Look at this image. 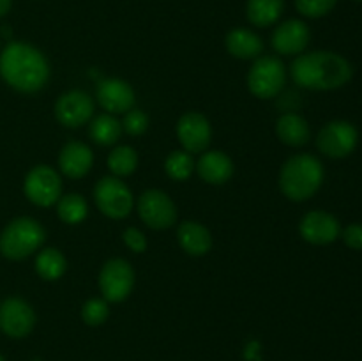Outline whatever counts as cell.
Segmentation results:
<instances>
[{"label":"cell","mask_w":362,"mask_h":361,"mask_svg":"<svg viewBox=\"0 0 362 361\" xmlns=\"http://www.w3.org/2000/svg\"><path fill=\"white\" fill-rule=\"evenodd\" d=\"M293 81L311 91H332L352 80L349 60L334 52H311L299 55L290 67Z\"/></svg>","instance_id":"6da1fadb"},{"label":"cell","mask_w":362,"mask_h":361,"mask_svg":"<svg viewBox=\"0 0 362 361\" xmlns=\"http://www.w3.org/2000/svg\"><path fill=\"white\" fill-rule=\"evenodd\" d=\"M0 76L20 92L41 91L49 78L45 55L27 42H11L0 53Z\"/></svg>","instance_id":"7a4b0ae2"},{"label":"cell","mask_w":362,"mask_h":361,"mask_svg":"<svg viewBox=\"0 0 362 361\" xmlns=\"http://www.w3.org/2000/svg\"><path fill=\"white\" fill-rule=\"evenodd\" d=\"M324 183V166L315 156L297 154L283 165L279 188L286 198L303 202L313 197Z\"/></svg>","instance_id":"3957f363"},{"label":"cell","mask_w":362,"mask_h":361,"mask_svg":"<svg viewBox=\"0 0 362 361\" xmlns=\"http://www.w3.org/2000/svg\"><path fill=\"white\" fill-rule=\"evenodd\" d=\"M46 239L45 229L32 218L13 219L0 234V253L11 260H21L39 250Z\"/></svg>","instance_id":"277c9868"},{"label":"cell","mask_w":362,"mask_h":361,"mask_svg":"<svg viewBox=\"0 0 362 361\" xmlns=\"http://www.w3.org/2000/svg\"><path fill=\"white\" fill-rule=\"evenodd\" d=\"M285 64L278 57H260L247 73V87L260 99L276 98L285 87Z\"/></svg>","instance_id":"5b68a950"},{"label":"cell","mask_w":362,"mask_h":361,"mask_svg":"<svg viewBox=\"0 0 362 361\" xmlns=\"http://www.w3.org/2000/svg\"><path fill=\"white\" fill-rule=\"evenodd\" d=\"M94 198L99 211L108 218H126L134 205L129 188L117 177H103L94 188Z\"/></svg>","instance_id":"8992f818"},{"label":"cell","mask_w":362,"mask_h":361,"mask_svg":"<svg viewBox=\"0 0 362 361\" xmlns=\"http://www.w3.org/2000/svg\"><path fill=\"white\" fill-rule=\"evenodd\" d=\"M23 190L32 204L39 205V207H49L60 198L62 180L52 166L37 165L25 177Z\"/></svg>","instance_id":"52a82bcc"},{"label":"cell","mask_w":362,"mask_h":361,"mask_svg":"<svg viewBox=\"0 0 362 361\" xmlns=\"http://www.w3.org/2000/svg\"><path fill=\"white\" fill-rule=\"evenodd\" d=\"M357 142H359V133L356 126L346 120H332L325 124L317 138V145L322 154L334 159L352 154L354 149L357 147Z\"/></svg>","instance_id":"ba28073f"},{"label":"cell","mask_w":362,"mask_h":361,"mask_svg":"<svg viewBox=\"0 0 362 361\" xmlns=\"http://www.w3.org/2000/svg\"><path fill=\"white\" fill-rule=\"evenodd\" d=\"M134 287V271L124 258H112L106 262L99 275V289L110 303H120L131 294Z\"/></svg>","instance_id":"9c48e42d"},{"label":"cell","mask_w":362,"mask_h":361,"mask_svg":"<svg viewBox=\"0 0 362 361\" xmlns=\"http://www.w3.org/2000/svg\"><path fill=\"white\" fill-rule=\"evenodd\" d=\"M138 212L151 229H170L177 222V209L172 198L161 190H147L138 200Z\"/></svg>","instance_id":"30bf717a"},{"label":"cell","mask_w":362,"mask_h":361,"mask_svg":"<svg viewBox=\"0 0 362 361\" xmlns=\"http://www.w3.org/2000/svg\"><path fill=\"white\" fill-rule=\"evenodd\" d=\"M35 314L27 301L9 297L0 304V329L11 338H23L34 329Z\"/></svg>","instance_id":"8fae6325"},{"label":"cell","mask_w":362,"mask_h":361,"mask_svg":"<svg viewBox=\"0 0 362 361\" xmlns=\"http://www.w3.org/2000/svg\"><path fill=\"white\" fill-rule=\"evenodd\" d=\"M177 137L186 152H204L211 144L212 130L209 120L202 113H186L177 122Z\"/></svg>","instance_id":"7c38bea8"},{"label":"cell","mask_w":362,"mask_h":361,"mask_svg":"<svg viewBox=\"0 0 362 361\" xmlns=\"http://www.w3.org/2000/svg\"><path fill=\"white\" fill-rule=\"evenodd\" d=\"M94 113V101L83 91L66 92L55 105V115L60 124L67 127H78L87 122Z\"/></svg>","instance_id":"4fadbf2b"},{"label":"cell","mask_w":362,"mask_h":361,"mask_svg":"<svg viewBox=\"0 0 362 361\" xmlns=\"http://www.w3.org/2000/svg\"><path fill=\"white\" fill-rule=\"evenodd\" d=\"M300 236L311 244H331L341 234L339 222L325 211H311L300 219Z\"/></svg>","instance_id":"5bb4252c"},{"label":"cell","mask_w":362,"mask_h":361,"mask_svg":"<svg viewBox=\"0 0 362 361\" xmlns=\"http://www.w3.org/2000/svg\"><path fill=\"white\" fill-rule=\"evenodd\" d=\"M98 101L106 112H129L134 105V91L127 81L120 78H106L98 85Z\"/></svg>","instance_id":"9a60e30c"},{"label":"cell","mask_w":362,"mask_h":361,"mask_svg":"<svg viewBox=\"0 0 362 361\" xmlns=\"http://www.w3.org/2000/svg\"><path fill=\"white\" fill-rule=\"evenodd\" d=\"M310 42V28L300 20H288L279 25L272 34V48L281 55H297Z\"/></svg>","instance_id":"2e32d148"},{"label":"cell","mask_w":362,"mask_h":361,"mask_svg":"<svg viewBox=\"0 0 362 361\" xmlns=\"http://www.w3.org/2000/svg\"><path fill=\"white\" fill-rule=\"evenodd\" d=\"M92 163H94V154H92L90 147L81 142H71V144L64 145L60 151L59 166L64 176L71 177V179H80V177L87 176L92 168Z\"/></svg>","instance_id":"e0dca14e"},{"label":"cell","mask_w":362,"mask_h":361,"mask_svg":"<svg viewBox=\"0 0 362 361\" xmlns=\"http://www.w3.org/2000/svg\"><path fill=\"white\" fill-rule=\"evenodd\" d=\"M202 179L209 184H225L233 176V163L225 152L209 151L197 165Z\"/></svg>","instance_id":"ac0fdd59"},{"label":"cell","mask_w":362,"mask_h":361,"mask_svg":"<svg viewBox=\"0 0 362 361\" xmlns=\"http://www.w3.org/2000/svg\"><path fill=\"white\" fill-rule=\"evenodd\" d=\"M177 237L186 253L202 257L207 253L212 246V236L202 223L184 222L177 230Z\"/></svg>","instance_id":"d6986e66"},{"label":"cell","mask_w":362,"mask_h":361,"mask_svg":"<svg viewBox=\"0 0 362 361\" xmlns=\"http://www.w3.org/2000/svg\"><path fill=\"white\" fill-rule=\"evenodd\" d=\"M226 50L235 59L250 60L260 57L262 50H264V42L255 32L247 30V28H233L226 35Z\"/></svg>","instance_id":"ffe728a7"},{"label":"cell","mask_w":362,"mask_h":361,"mask_svg":"<svg viewBox=\"0 0 362 361\" xmlns=\"http://www.w3.org/2000/svg\"><path fill=\"white\" fill-rule=\"evenodd\" d=\"M276 133L283 144L290 147H300L310 140V126L297 113H285L276 122Z\"/></svg>","instance_id":"44dd1931"},{"label":"cell","mask_w":362,"mask_h":361,"mask_svg":"<svg viewBox=\"0 0 362 361\" xmlns=\"http://www.w3.org/2000/svg\"><path fill=\"white\" fill-rule=\"evenodd\" d=\"M285 0H247V20L257 27H269L279 20Z\"/></svg>","instance_id":"7402d4cb"},{"label":"cell","mask_w":362,"mask_h":361,"mask_svg":"<svg viewBox=\"0 0 362 361\" xmlns=\"http://www.w3.org/2000/svg\"><path fill=\"white\" fill-rule=\"evenodd\" d=\"M66 258H64V255L57 248H46L35 258V271H37V275L41 278L49 280V282L59 280L66 273Z\"/></svg>","instance_id":"603a6c76"},{"label":"cell","mask_w":362,"mask_h":361,"mask_svg":"<svg viewBox=\"0 0 362 361\" xmlns=\"http://www.w3.org/2000/svg\"><path fill=\"white\" fill-rule=\"evenodd\" d=\"M122 134V124L110 113L95 117L90 124V138L99 145H113Z\"/></svg>","instance_id":"cb8c5ba5"},{"label":"cell","mask_w":362,"mask_h":361,"mask_svg":"<svg viewBox=\"0 0 362 361\" xmlns=\"http://www.w3.org/2000/svg\"><path fill=\"white\" fill-rule=\"evenodd\" d=\"M57 212H59V218L62 219L64 223H69V225H76V223H81L85 218H87V202L81 195L71 193L66 195V197L59 198V207H57Z\"/></svg>","instance_id":"d4e9b609"},{"label":"cell","mask_w":362,"mask_h":361,"mask_svg":"<svg viewBox=\"0 0 362 361\" xmlns=\"http://www.w3.org/2000/svg\"><path fill=\"white\" fill-rule=\"evenodd\" d=\"M138 165V154L134 152L133 147L129 145H122V147H117L115 151L110 152L108 156V166L115 176L126 177L136 170Z\"/></svg>","instance_id":"484cf974"},{"label":"cell","mask_w":362,"mask_h":361,"mask_svg":"<svg viewBox=\"0 0 362 361\" xmlns=\"http://www.w3.org/2000/svg\"><path fill=\"white\" fill-rule=\"evenodd\" d=\"M166 173L175 180L189 179L194 170V159L189 152L175 151L166 158L165 163Z\"/></svg>","instance_id":"4316f807"},{"label":"cell","mask_w":362,"mask_h":361,"mask_svg":"<svg viewBox=\"0 0 362 361\" xmlns=\"http://www.w3.org/2000/svg\"><path fill=\"white\" fill-rule=\"evenodd\" d=\"M108 315L110 308L106 299H98V297H94V299H88L87 303L83 304V308H81V317H83L85 324L88 326H101L103 322L108 319Z\"/></svg>","instance_id":"83f0119b"},{"label":"cell","mask_w":362,"mask_h":361,"mask_svg":"<svg viewBox=\"0 0 362 361\" xmlns=\"http://www.w3.org/2000/svg\"><path fill=\"white\" fill-rule=\"evenodd\" d=\"M338 0H296V7L303 16L322 18L334 9Z\"/></svg>","instance_id":"f1b7e54d"},{"label":"cell","mask_w":362,"mask_h":361,"mask_svg":"<svg viewBox=\"0 0 362 361\" xmlns=\"http://www.w3.org/2000/svg\"><path fill=\"white\" fill-rule=\"evenodd\" d=\"M122 130L126 133L133 134V137H138V134H144L148 127V117L145 115L141 110H133L131 108L129 112H126V117H124Z\"/></svg>","instance_id":"f546056e"},{"label":"cell","mask_w":362,"mask_h":361,"mask_svg":"<svg viewBox=\"0 0 362 361\" xmlns=\"http://www.w3.org/2000/svg\"><path fill=\"white\" fill-rule=\"evenodd\" d=\"M122 237H124V243H126L131 250L136 251V253H141V251H145V248H147V239H145L144 234H141L138 229H134V227L127 229Z\"/></svg>","instance_id":"4dcf8cb0"},{"label":"cell","mask_w":362,"mask_h":361,"mask_svg":"<svg viewBox=\"0 0 362 361\" xmlns=\"http://www.w3.org/2000/svg\"><path fill=\"white\" fill-rule=\"evenodd\" d=\"M343 241L352 250H362V225L361 223H352L343 230Z\"/></svg>","instance_id":"1f68e13d"},{"label":"cell","mask_w":362,"mask_h":361,"mask_svg":"<svg viewBox=\"0 0 362 361\" xmlns=\"http://www.w3.org/2000/svg\"><path fill=\"white\" fill-rule=\"evenodd\" d=\"M11 4H13V0H0V18L9 13Z\"/></svg>","instance_id":"d6a6232c"},{"label":"cell","mask_w":362,"mask_h":361,"mask_svg":"<svg viewBox=\"0 0 362 361\" xmlns=\"http://www.w3.org/2000/svg\"><path fill=\"white\" fill-rule=\"evenodd\" d=\"M0 361H4V357H2V356H0Z\"/></svg>","instance_id":"836d02e7"},{"label":"cell","mask_w":362,"mask_h":361,"mask_svg":"<svg viewBox=\"0 0 362 361\" xmlns=\"http://www.w3.org/2000/svg\"><path fill=\"white\" fill-rule=\"evenodd\" d=\"M357 2H362V0H357Z\"/></svg>","instance_id":"e575fe53"}]
</instances>
